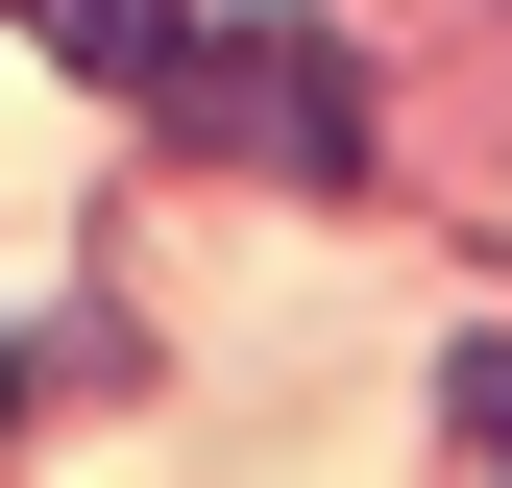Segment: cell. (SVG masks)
I'll return each mask as SVG.
<instances>
[{"mask_svg": "<svg viewBox=\"0 0 512 488\" xmlns=\"http://www.w3.org/2000/svg\"><path fill=\"white\" fill-rule=\"evenodd\" d=\"M25 25H49V49H74V74H122V98H147V74H171V49H196V0H25Z\"/></svg>", "mask_w": 512, "mask_h": 488, "instance_id": "obj_2", "label": "cell"}, {"mask_svg": "<svg viewBox=\"0 0 512 488\" xmlns=\"http://www.w3.org/2000/svg\"><path fill=\"white\" fill-rule=\"evenodd\" d=\"M147 98H196V147H244V171H342V49H171Z\"/></svg>", "mask_w": 512, "mask_h": 488, "instance_id": "obj_1", "label": "cell"}]
</instances>
